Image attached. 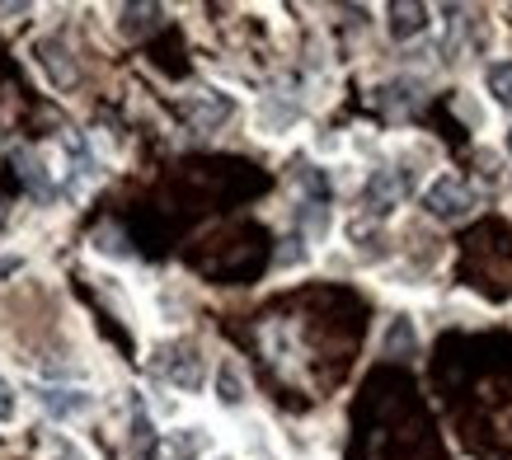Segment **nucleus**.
Wrapping results in <instances>:
<instances>
[{"instance_id":"18","label":"nucleus","mask_w":512,"mask_h":460,"mask_svg":"<svg viewBox=\"0 0 512 460\" xmlns=\"http://www.w3.org/2000/svg\"><path fill=\"white\" fill-rule=\"evenodd\" d=\"M19 418V395L10 381H0V423H15Z\"/></svg>"},{"instance_id":"5","label":"nucleus","mask_w":512,"mask_h":460,"mask_svg":"<svg viewBox=\"0 0 512 460\" xmlns=\"http://www.w3.org/2000/svg\"><path fill=\"white\" fill-rule=\"evenodd\" d=\"M376 104L386 108L390 118H409V113H419L423 108V80H414V76L386 80V85L376 90Z\"/></svg>"},{"instance_id":"19","label":"nucleus","mask_w":512,"mask_h":460,"mask_svg":"<svg viewBox=\"0 0 512 460\" xmlns=\"http://www.w3.org/2000/svg\"><path fill=\"white\" fill-rule=\"evenodd\" d=\"M456 113H461L466 123H475V127L484 123V113H480V108H475V104H470V99H461V104H456Z\"/></svg>"},{"instance_id":"1","label":"nucleus","mask_w":512,"mask_h":460,"mask_svg":"<svg viewBox=\"0 0 512 460\" xmlns=\"http://www.w3.org/2000/svg\"><path fill=\"white\" fill-rule=\"evenodd\" d=\"M409 188H414L409 184V169H395V165L372 169V174L362 179V188H357V212L372 216V221H386V216L409 198Z\"/></svg>"},{"instance_id":"11","label":"nucleus","mask_w":512,"mask_h":460,"mask_svg":"<svg viewBox=\"0 0 512 460\" xmlns=\"http://www.w3.org/2000/svg\"><path fill=\"white\" fill-rule=\"evenodd\" d=\"M296 226H301V235H306L311 245H325V235H329V202L301 198V202H296Z\"/></svg>"},{"instance_id":"2","label":"nucleus","mask_w":512,"mask_h":460,"mask_svg":"<svg viewBox=\"0 0 512 460\" xmlns=\"http://www.w3.org/2000/svg\"><path fill=\"white\" fill-rule=\"evenodd\" d=\"M475 207H480V193L466 179H456V174H437L433 184L423 188V212L433 216V221H461Z\"/></svg>"},{"instance_id":"6","label":"nucleus","mask_w":512,"mask_h":460,"mask_svg":"<svg viewBox=\"0 0 512 460\" xmlns=\"http://www.w3.org/2000/svg\"><path fill=\"white\" fill-rule=\"evenodd\" d=\"M184 113H188V123L198 127V132H217V127L235 113V104L226 99V94L207 90V94H193V99L184 104Z\"/></svg>"},{"instance_id":"8","label":"nucleus","mask_w":512,"mask_h":460,"mask_svg":"<svg viewBox=\"0 0 512 460\" xmlns=\"http://www.w3.org/2000/svg\"><path fill=\"white\" fill-rule=\"evenodd\" d=\"M386 29L395 43H404V38H419L423 29H428V19H433V10L428 5H390L386 10Z\"/></svg>"},{"instance_id":"16","label":"nucleus","mask_w":512,"mask_h":460,"mask_svg":"<svg viewBox=\"0 0 512 460\" xmlns=\"http://www.w3.org/2000/svg\"><path fill=\"white\" fill-rule=\"evenodd\" d=\"M99 254H109V259H132V249L123 245V230L118 226H104V230H94V240H90Z\"/></svg>"},{"instance_id":"12","label":"nucleus","mask_w":512,"mask_h":460,"mask_svg":"<svg viewBox=\"0 0 512 460\" xmlns=\"http://www.w3.org/2000/svg\"><path fill=\"white\" fill-rule=\"evenodd\" d=\"M442 43H437V57L442 62H456V52L466 43V10L461 5H442Z\"/></svg>"},{"instance_id":"9","label":"nucleus","mask_w":512,"mask_h":460,"mask_svg":"<svg viewBox=\"0 0 512 460\" xmlns=\"http://www.w3.org/2000/svg\"><path fill=\"white\" fill-rule=\"evenodd\" d=\"M292 123H301V104L296 99H282V94H268L264 104H259V132H287Z\"/></svg>"},{"instance_id":"4","label":"nucleus","mask_w":512,"mask_h":460,"mask_svg":"<svg viewBox=\"0 0 512 460\" xmlns=\"http://www.w3.org/2000/svg\"><path fill=\"white\" fill-rule=\"evenodd\" d=\"M33 57L43 66L47 85H57V90H71L76 85V62H71V47L62 38H43V43L33 47Z\"/></svg>"},{"instance_id":"7","label":"nucleus","mask_w":512,"mask_h":460,"mask_svg":"<svg viewBox=\"0 0 512 460\" xmlns=\"http://www.w3.org/2000/svg\"><path fill=\"white\" fill-rule=\"evenodd\" d=\"M38 404H43L52 418H80L94 409V395L90 390H71V385H47L43 395H38Z\"/></svg>"},{"instance_id":"10","label":"nucleus","mask_w":512,"mask_h":460,"mask_svg":"<svg viewBox=\"0 0 512 460\" xmlns=\"http://www.w3.org/2000/svg\"><path fill=\"white\" fill-rule=\"evenodd\" d=\"M249 399V385H245V371H240V362H221L217 367V404L221 409H240Z\"/></svg>"},{"instance_id":"17","label":"nucleus","mask_w":512,"mask_h":460,"mask_svg":"<svg viewBox=\"0 0 512 460\" xmlns=\"http://www.w3.org/2000/svg\"><path fill=\"white\" fill-rule=\"evenodd\" d=\"M306 259V245H301V235H287L278 249V268H292V263Z\"/></svg>"},{"instance_id":"3","label":"nucleus","mask_w":512,"mask_h":460,"mask_svg":"<svg viewBox=\"0 0 512 460\" xmlns=\"http://www.w3.org/2000/svg\"><path fill=\"white\" fill-rule=\"evenodd\" d=\"M156 367L174 390H188V395H198L202 381H207V357H202L193 343H170V348H160Z\"/></svg>"},{"instance_id":"20","label":"nucleus","mask_w":512,"mask_h":460,"mask_svg":"<svg viewBox=\"0 0 512 460\" xmlns=\"http://www.w3.org/2000/svg\"><path fill=\"white\" fill-rule=\"evenodd\" d=\"M508 155H512V127H508Z\"/></svg>"},{"instance_id":"13","label":"nucleus","mask_w":512,"mask_h":460,"mask_svg":"<svg viewBox=\"0 0 512 460\" xmlns=\"http://www.w3.org/2000/svg\"><path fill=\"white\" fill-rule=\"evenodd\" d=\"M160 24V5H123L118 10V33L123 38H141Z\"/></svg>"},{"instance_id":"15","label":"nucleus","mask_w":512,"mask_h":460,"mask_svg":"<svg viewBox=\"0 0 512 460\" xmlns=\"http://www.w3.org/2000/svg\"><path fill=\"white\" fill-rule=\"evenodd\" d=\"M484 90H489V99L498 108H512V57H503V62L484 71Z\"/></svg>"},{"instance_id":"14","label":"nucleus","mask_w":512,"mask_h":460,"mask_svg":"<svg viewBox=\"0 0 512 460\" xmlns=\"http://www.w3.org/2000/svg\"><path fill=\"white\" fill-rule=\"evenodd\" d=\"M386 353L390 357H414L419 353V334H414V324L404 320V315H395V320L386 324Z\"/></svg>"}]
</instances>
